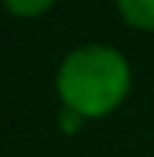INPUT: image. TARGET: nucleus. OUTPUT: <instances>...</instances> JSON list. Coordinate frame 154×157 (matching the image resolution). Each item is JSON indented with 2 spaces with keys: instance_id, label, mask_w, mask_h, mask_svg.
Returning a JSON list of instances; mask_svg holds the SVG:
<instances>
[{
  "instance_id": "obj_1",
  "label": "nucleus",
  "mask_w": 154,
  "mask_h": 157,
  "mask_svg": "<svg viewBox=\"0 0 154 157\" xmlns=\"http://www.w3.org/2000/svg\"><path fill=\"white\" fill-rule=\"evenodd\" d=\"M61 105L93 119L116 111L131 90V67L125 56L105 44H87L67 52L55 76Z\"/></svg>"
},
{
  "instance_id": "obj_2",
  "label": "nucleus",
  "mask_w": 154,
  "mask_h": 157,
  "mask_svg": "<svg viewBox=\"0 0 154 157\" xmlns=\"http://www.w3.org/2000/svg\"><path fill=\"white\" fill-rule=\"evenodd\" d=\"M122 21L131 23L134 29H154V0H116Z\"/></svg>"
},
{
  "instance_id": "obj_3",
  "label": "nucleus",
  "mask_w": 154,
  "mask_h": 157,
  "mask_svg": "<svg viewBox=\"0 0 154 157\" xmlns=\"http://www.w3.org/2000/svg\"><path fill=\"white\" fill-rule=\"evenodd\" d=\"M52 3L55 0H3V6L12 12L15 17H41L44 12L52 9Z\"/></svg>"
}]
</instances>
